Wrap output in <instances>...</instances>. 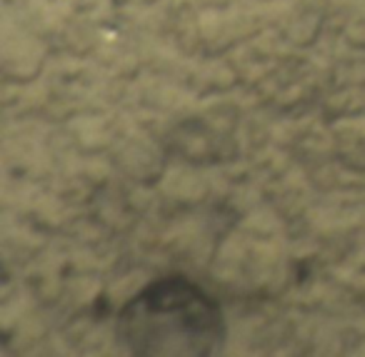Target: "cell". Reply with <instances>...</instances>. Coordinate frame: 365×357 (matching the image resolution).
<instances>
[{"mask_svg": "<svg viewBox=\"0 0 365 357\" xmlns=\"http://www.w3.org/2000/svg\"><path fill=\"white\" fill-rule=\"evenodd\" d=\"M115 327L130 355L205 357L223 350L228 337L220 305L182 275L140 287L120 307Z\"/></svg>", "mask_w": 365, "mask_h": 357, "instance_id": "cell-1", "label": "cell"}]
</instances>
